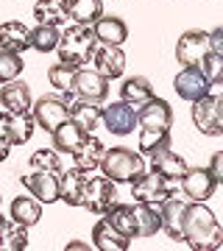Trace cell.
I'll use <instances>...</instances> for the list:
<instances>
[{"label": "cell", "instance_id": "obj_27", "mask_svg": "<svg viewBox=\"0 0 223 251\" xmlns=\"http://www.w3.org/2000/svg\"><path fill=\"white\" fill-rule=\"evenodd\" d=\"M34 17L42 25H56V28L67 25V20H70V14H67V0H36Z\"/></svg>", "mask_w": 223, "mask_h": 251}, {"label": "cell", "instance_id": "obj_16", "mask_svg": "<svg viewBox=\"0 0 223 251\" xmlns=\"http://www.w3.org/2000/svg\"><path fill=\"white\" fill-rule=\"evenodd\" d=\"M209 53V42H206V31H184L176 42V59L181 67L187 64H198Z\"/></svg>", "mask_w": 223, "mask_h": 251}, {"label": "cell", "instance_id": "obj_7", "mask_svg": "<svg viewBox=\"0 0 223 251\" xmlns=\"http://www.w3.org/2000/svg\"><path fill=\"white\" fill-rule=\"evenodd\" d=\"M115 201H117L115 181L106 179V176H95V179H89V176H87L84 198H81V206H84V209H89L92 215H103Z\"/></svg>", "mask_w": 223, "mask_h": 251}, {"label": "cell", "instance_id": "obj_34", "mask_svg": "<svg viewBox=\"0 0 223 251\" xmlns=\"http://www.w3.org/2000/svg\"><path fill=\"white\" fill-rule=\"evenodd\" d=\"M34 117H31V112H17V115H11L9 112V143L11 145H23L31 140V134H34Z\"/></svg>", "mask_w": 223, "mask_h": 251}, {"label": "cell", "instance_id": "obj_9", "mask_svg": "<svg viewBox=\"0 0 223 251\" xmlns=\"http://www.w3.org/2000/svg\"><path fill=\"white\" fill-rule=\"evenodd\" d=\"M31 117H34V123L42 128V131H53L59 123L67 120V106H64V100L59 95H42V98L31 103Z\"/></svg>", "mask_w": 223, "mask_h": 251}, {"label": "cell", "instance_id": "obj_26", "mask_svg": "<svg viewBox=\"0 0 223 251\" xmlns=\"http://www.w3.org/2000/svg\"><path fill=\"white\" fill-rule=\"evenodd\" d=\"M151 159H153L151 171H153V173H159L162 179L178 181L181 176H184V171H187V162H184V156L173 153L170 148H165V151H159V153H153Z\"/></svg>", "mask_w": 223, "mask_h": 251}, {"label": "cell", "instance_id": "obj_30", "mask_svg": "<svg viewBox=\"0 0 223 251\" xmlns=\"http://www.w3.org/2000/svg\"><path fill=\"white\" fill-rule=\"evenodd\" d=\"M103 218L109 221V226H115L117 232L123 234V237H128V240H134V232H137V224H134V206L131 204H112L103 212Z\"/></svg>", "mask_w": 223, "mask_h": 251}, {"label": "cell", "instance_id": "obj_23", "mask_svg": "<svg viewBox=\"0 0 223 251\" xmlns=\"http://www.w3.org/2000/svg\"><path fill=\"white\" fill-rule=\"evenodd\" d=\"M92 246L98 251H128L131 240L123 237L115 226H109L106 218H100L98 224L92 226Z\"/></svg>", "mask_w": 223, "mask_h": 251}, {"label": "cell", "instance_id": "obj_10", "mask_svg": "<svg viewBox=\"0 0 223 251\" xmlns=\"http://www.w3.org/2000/svg\"><path fill=\"white\" fill-rule=\"evenodd\" d=\"M20 181L39 204H56L59 201V173L56 171H34L28 176H20Z\"/></svg>", "mask_w": 223, "mask_h": 251}, {"label": "cell", "instance_id": "obj_41", "mask_svg": "<svg viewBox=\"0 0 223 251\" xmlns=\"http://www.w3.org/2000/svg\"><path fill=\"white\" fill-rule=\"evenodd\" d=\"M206 42H209V50H212V53L223 56V28L218 25L215 31H209V34H206Z\"/></svg>", "mask_w": 223, "mask_h": 251}, {"label": "cell", "instance_id": "obj_18", "mask_svg": "<svg viewBox=\"0 0 223 251\" xmlns=\"http://www.w3.org/2000/svg\"><path fill=\"white\" fill-rule=\"evenodd\" d=\"M31 48V28L20 20L0 23V50H11V53H25Z\"/></svg>", "mask_w": 223, "mask_h": 251}, {"label": "cell", "instance_id": "obj_36", "mask_svg": "<svg viewBox=\"0 0 223 251\" xmlns=\"http://www.w3.org/2000/svg\"><path fill=\"white\" fill-rule=\"evenodd\" d=\"M73 75H75V67L67 62H56L48 67V81L53 84L59 92H67L73 87Z\"/></svg>", "mask_w": 223, "mask_h": 251}, {"label": "cell", "instance_id": "obj_13", "mask_svg": "<svg viewBox=\"0 0 223 251\" xmlns=\"http://www.w3.org/2000/svg\"><path fill=\"white\" fill-rule=\"evenodd\" d=\"M100 123L106 128L109 134H117V137H125L134 131V126H137V115H134V109L123 100H115V103H109V106L100 109Z\"/></svg>", "mask_w": 223, "mask_h": 251}, {"label": "cell", "instance_id": "obj_8", "mask_svg": "<svg viewBox=\"0 0 223 251\" xmlns=\"http://www.w3.org/2000/svg\"><path fill=\"white\" fill-rule=\"evenodd\" d=\"M62 100H64V106H67V115H70V120L78 126L81 131L92 134V131L98 128V123H100V106H98V103L81 100L73 90L62 92Z\"/></svg>", "mask_w": 223, "mask_h": 251}, {"label": "cell", "instance_id": "obj_20", "mask_svg": "<svg viewBox=\"0 0 223 251\" xmlns=\"http://www.w3.org/2000/svg\"><path fill=\"white\" fill-rule=\"evenodd\" d=\"M31 90H28V84L23 81H6L3 84V90H0V106L11 112V115H17V112H31Z\"/></svg>", "mask_w": 223, "mask_h": 251}, {"label": "cell", "instance_id": "obj_14", "mask_svg": "<svg viewBox=\"0 0 223 251\" xmlns=\"http://www.w3.org/2000/svg\"><path fill=\"white\" fill-rule=\"evenodd\" d=\"M173 90H176L178 98H184V100L193 103V100H198V98L206 95L209 81H206V75L201 73L198 64H187V67H181V73L173 78Z\"/></svg>", "mask_w": 223, "mask_h": 251}, {"label": "cell", "instance_id": "obj_19", "mask_svg": "<svg viewBox=\"0 0 223 251\" xmlns=\"http://www.w3.org/2000/svg\"><path fill=\"white\" fill-rule=\"evenodd\" d=\"M89 28L95 34V42H100V45H123L128 39V25L120 17H103L100 14Z\"/></svg>", "mask_w": 223, "mask_h": 251}, {"label": "cell", "instance_id": "obj_3", "mask_svg": "<svg viewBox=\"0 0 223 251\" xmlns=\"http://www.w3.org/2000/svg\"><path fill=\"white\" fill-rule=\"evenodd\" d=\"M98 168L115 184H131L145 171V162H143V153L140 151H131V148L117 145V148H106L103 151V159H100Z\"/></svg>", "mask_w": 223, "mask_h": 251}, {"label": "cell", "instance_id": "obj_15", "mask_svg": "<svg viewBox=\"0 0 223 251\" xmlns=\"http://www.w3.org/2000/svg\"><path fill=\"white\" fill-rule=\"evenodd\" d=\"M137 115V126L140 128H170L173 126V109L165 98H156L153 95L151 100H145L140 109H134Z\"/></svg>", "mask_w": 223, "mask_h": 251}, {"label": "cell", "instance_id": "obj_6", "mask_svg": "<svg viewBox=\"0 0 223 251\" xmlns=\"http://www.w3.org/2000/svg\"><path fill=\"white\" fill-rule=\"evenodd\" d=\"M81 100H89V103H103L109 98V78H103L95 67H75V75H73V87H70Z\"/></svg>", "mask_w": 223, "mask_h": 251}, {"label": "cell", "instance_id": "obj_33", "mask_svg": "<svg viewBox=\"0 0 223 251\" xmlns=\"http://www.w3.org/2000/svg\"><path fill=\"white\" fill-rule=\"evenodd\" d=\"M140 153L153 156V153L170 148V128H140Z\"/></svg>", "mask_w": 223, "mask_h": 251}, {"label": "cell", "instance_id": "obj_43", "mask_svg": "<svg viewBox=\"0 0 223 251\" xmlns=\"http://www.w3.org/2000/svg\"><path fill=\"white\" fill-rule=\"evenodd\" d=\"M64 249H67V251H73V249H89V246H87V243H81V240H73V243H67Z\"/></svg>", "mask_w": 223, "mask_h": 251}, {"label": "cell", "instance_id": "obj_24", "mask_svg": "<svg viewBox=\"0 0 223 251\" xmlns=\"http://www.w3.org/2000/svg\"><path fill=\"white\" fill-rule=\"evenodd\" d=\"M153 98V84L145 75H131L120 84V100L128 103L131 109H140L145 100Z\"/></svg>", "mask_w": 223, "mask_h": 251}, {"label": "cell", "instance_id": "obj_21", "mask_svg": "<svg viewBox=\"0 0 223 251\" xmlns=\"http://www.w3.org/2000/svg\"><path fill=\"white\" fill-rule=\"evenodd\" d=\"M84 184H87V173L78 171L75 165L67 173H59V201H64L67 206H81Z\"/></svg>", "mask_w": 223, "mask_h": 251}, {"label": "cell", "instance_id": "obj_35", "mask_svg": "<svg viewBox=\"0 0 223 251\" xmlns=\"http://www.w3.org/2000/svg\"><path fill=\"white\" fill-rule=\"evenodd\" d=\"M59 28L56 25H42L36 23V28H31V48L36 53H53L56 45H59Z\"/></svg>", "mask_w": 223, "mask_h": 251}, {"label": "cell", "instance_id": "obj_42", "mask_svg": "<svg viewBox=\"0 0 223 251\" xmlns=\"http://www.w3.org/2000/svg\"><path fill=\"white\" fill-rule=\"evenodd\" d=\"M9 153H11V143H9V137H6V134H0V162H6V159H9Z\"/></svg>", "mask_w": 223, "mask_h": 251}, {"label": "cell", "instance_id": "obj_38", "mask_svg": "<svg viewBox=\"0 0 223 251\" xmlns=\"http://www.w3.org/2000/svg\"><path fill=\"white\" fill-rule=\"evenodd\" d=\"M31 168L34 171H56L62 173V156L56 148H39L31 153Z\"/></svg>", "mask_w": 223, "mask_h": 251}, {"label": "cell", "instance_id": "obj_37", "mask_svg": "<svg viewBox=\"0 0 223 251\" xmlns=\"http://www.w3.org/2000/svg\"><path fill=\"white\" fill-rule=\"evenodd\" d=\"M23 53H11V50H0V84L20 78L23 73Z\"/></svg>", "mask_w": 223, "mask_h": 251}, {"label": "cell", "instance_id": "obj_4", "mask_svg": "<svg viewBox=\"0 0 223 251\" xmlns=\"http://www.w3.org/2000/svg\"><path fill=\"white\" fill-rule=\"evenodd\" d=\"M95 34H92V28L89 25H78V23H73L70 28L64 25V31L59 34V62H67L73 67H84L89 62V56L95 50Z\"/></svg>", "mask_w": 223, "mask_h": 251}, {"label": "cell", "instance_id": "obj_1", "mask_svg": "<svg viewBox=\"0 0 223 251\" xmlns=\"http://www.w3.org/2000/svg\"><path fill=\"white\" fill-rule=\"evenodd\" d=\"M181 240L187 243L193 251H218L223 246V226L218 224V218L206 206V201L184 204Z\"/></svg>", "mask_w": 223, "mask_h": 251}, {"label": "cell", "instance_id": "obj_12", "mask_svg": "<svg viewBox=\"0 0 223 251\" xmlns=\"http://www.w3.org/2000/svg\"><path fill=\"white\" fill-rule=\"evenodd\" d=\"M178 187L190 201H209L215 196L218 184H215V179L209 176L206 168H187L184 176L178 179Z\"/></svg>", "mask_w": 223, "mask_h": 251}, {"label": "cell", "instance_id": "obj_31", "mask_svg": "<svg viewBox=\"0 0 223 251\" xmlns=\"http://www.w3.org/2000/svg\"><path fill=\"white\" fill-rule=\"evenodd\" d=\"M84 134H87V131H81L70 117H67L64 123H59L53 131H50V137H53V148H56V151H62V153H73V151H75V145L84 140Z\"/></svg>", "mask_w": 223, "mask_h": 251}, {"label": "cell", "instance_id": "obj_2", "mask_svg": "<svg viewBox=\"0 0 223 251\" xmlns=\"http://www.w3.org/2000/svg\"><path fill=\"white\" fill-rule=\"evenodd\" d=\"M193 123L201 134L221 137L223 134V84L209 81L204 98L193 100Z\"/></svg>", "mask_w": 223, "mask_h": 251}, {"label": "cell", "instance_id": "obj_39", "mask_svg": "<svg viewBox=\"0 0 223 251\" xmlns=\"http://www.w3.org/2000/svg\"><path fill=\"white\" fill-rule=\"evenodd\" d=\"M198 67H201V73L206 75V81H223V56L221 53H209L198 62Z\"/></svg>", "mask_w": 223, "mask_h": 251}, {"label": "cell", "instance_id": "obj_32", "mask_svg": "<svg viewBox=\"0 0 223 251\" xmlns=\"http://www.w3.org/2000/svg\"><path fill=\"white\" fill-rule=\"evenodd\" d=\"M67 14L78 25H92L103 14V3L100 0H67Z\"/></svg>", "mask_w": 223, "mask_h": 251}, {"label": "cell", "instance_id": "obj_17", "mask_svg": "<svg viewBox=\"0 0 223 251\" xmlns=\"http://www.w3.org/2000/svg\"><path fill=\"white\" fill-rule=\"evenodd\" d=\"M103 151H106V145L100 143L98 137L84 134V140H81V143L75 145V151H73V165L84 173H92L100 165V159H103Z\"/></svg>", "mask_w": 223, "mask_h": 251}, {"label": "cell", "instance_id": "obj_40", "mask_svg": "<svg viewBox=\"0 0 223 251\" xmlns=\"http://www.w3.org/2000/svg\"><path fill=\"white\" fill-rule=\"evenodd\" d=\"M206 171H209V176L215 179V184L221 187L223 184V153L221 151L212 153V159H209V168H206Z\"/></svg>", "mask_w": 223, "mask_h": 251}, {"label": "cell", "instance_id": "obj_22", "mask_svg": "<svg viewBox=\"0 0 223 251\" xmlns=\"http://www.w3.org/2000/svg\"><path fill=\"white\" fill-rule=\"evenodd\" d=\"M181 215H184V201L176 196H168L159 204V232H165L170 240H181Z\"/></svg>", "mask_w": 223, "mask_h": 251}, {"label": "cell", "instance_id": "obj_11", "mask_svg": "<svg viewBox=\"0 0 223 251\" xmlns=\"http://www.w3.org/2000/svg\"><path fill=\"white\" fill-rule=\"evenodd\" d=\"M89 62H92V67L109 81L120 78L125 73V53L120 50V45H100L98 42L95 50H92V56H89Z\"/></svg>", "mask_w": 223, "mask_h": 251}, {"label": "cell", "instance_id": "obj_25", "mask_svg": "<svg viewBox=\"0 0 223 251\" xmlns=\"http://www.w3.org/2000/svg\"><path fill=\"white\" fill-rule=\"evenodd\" d=\"M134 224H137V232L134 237H153V234L159 232V204H140V201H134Z\"/></svg>", "mask_w": 223, "mask_h": 251}, {"label": "cell", "instance_id": "obj_5", "mask_svg": "<svg viewBox=\"0 0 223 251\" xmlns=\"http://www.w3.org/2000/svg\"><path fill=\"white\" fill-rule=\"evenodd\" d=\"M178 190V181H170V179H162L159 173H140L137 179L131 181V196L134 201L140 204H162L168 196H176Z\"/></svg>", "mask_w": 223, "mask_h": 251}, {"label": "cell", "instance_id": "obj_29", "mask_svg": "<svg viewBox=\"0 0 223 251\" xmlns=\"http://www.w3.org/2000/svg\"><path fill=\"white\" fill-rule=\"evenodd\" d=\"M28 249V229L14 224L11 218L0 215V251H23Z\"/></svg>", "mask_w": 223, "mask_h": 251}, {"label": "cell", "instance_id": "obj_28", "mask_svg": "<svg viewBox=\"0 0 223 251\" xmlns=\"http://www.w3.org/2000/svg\"><path fill=\"white\" fill-rule=\"evenodd\" d=\"M11 221L20 226H25V229H31V226L39 224V218H42V204L36 201V198H28V196H17L14 201H11Z\"/></svg>", "mask_w": 223, "mask_h": 251}, {"label": "cell", "instance_id": "obj_44", "mask_svg": "<svg viewBox=\"0 0 223 251\" xmlns=\"http://www.w3.org/2000/svg\"><path fill=\"white\" fill-rule=\"evenodd\" d=\"M0 201H3V196H0Z\"/></svg>", "mask_w": 223, "mask_h": 251}]
</instances>
